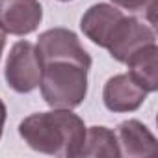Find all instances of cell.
<instances>
[{"mask_svg": "<svg viewBox=\"0 0 158 158\" xmlns=\"http://www.w3.org/2000/svg\"><path fill=\"white\" fill-rule=\"evenodd\" d=\"M24 143L43 154L76 158L86 138V125L69 108H54L24 117L19 125Z\"/></svg>", "mask_w": 158, "mask_h": 158, "instance_id": "obj_1", "label": "cell"}, {"mask_svg": "<svg viewBox=\"0 0 158 158\" xmlns=\"http://www.w3.org/2000/svg\"><path fill=\"white\" fill-rule=\"evenodd\" d=\"M91 58H52L41 61L39 89L50 108H76L88 95Z\"/></svg>", "mask_w": 158, "mask_h": 158, "instance_id": "obj_2", "label": "cell"}, {"mask_svg": "<svg viewBox=\"0 0 158 158\" xmlns=\"http://www.w3.org/2000/svg\"><path fill=\"white\" fill-rule=\"evenodd\" d=\"M6 82L17 93H30L39 88L41 82V61L35 45L30 41H17L6 61Z\"/></svg>", "mask_w": 158, "mask_h": 158, "instance_id": "obj_3", "label": "cell"}, {"mask_svg": "<svg viewBox=\"0 0 158 158\" xmlns=\"http://www.w3.org/2000/svg\"><path fill=\"white\" fill-rule=\"evenodd\" d=\"M154 43H156V34L149 23L134 15H123L108 39L106 50L115 61L127 63L128 58L134 56L138 50Z\"/></svg>", "mask_w": 158, "mask_h": 158, "instance_id": "obj_4", "label": "cell"}, {"mask_svg": "<svg viewBox=\"0 0 158 158\" xmlns=\"http://www.w3.org/2000/svg\"><path fill=\"white\" fill-rule=\"evenodd\" d=\"M43 21L39 0H0V26L11 35H28Z\"/></svg>", "mask_w": 158, "mask_h": 158, "instance_id": "obj_5", "label": "cell"}, {"mask_svg": "<svg viewBox=\"0 0 158 158\" xmlns=\"http://www.w3.org/2000/svg\"><path fill=\"white\" fill-rule=\"evenodd\" d=\"M147 91L134 80L128 73L115 74L104 84L102 101L104 106L114 114L136 112L147 99Z\"/></svg>", "mask_w": 158, "mask_h": 158, "instance_id": "obj_6", "label": "cell"}, {"mask_svg": "<svg viewBox=\"0 0 158 158\" xmlns=\"http://www.w3.org/2000/svg\"><path fill=\"white\" fill-rule=\"evenodd\" d=\"M39 61L52 58H91L80 45L78 35L69 28H50L43 32L35 43Z\"/></svg>", "mask_w": 158, "mask_h": 158, "instance_id": "obj_7", "label": "cell"}, {"mask_svg": "<svg viewBox=\"0 0 158 158\" xmlns=\"http://www.w3.org/2000/svg\"><path fill=\"white\" fill-rule=\"evenodd\" d=\"M123 15H125L123 10H119L117 6L106 4V2H99V4H93L82 15L80 28H82L84 35L91 43L106 48L108 39H110L114 28H115V24L119 23V19Z\"/></svg>", "mask_w": 158, "mask_h": 158, "instance_id": "obj_8", "label": "cell"}, {"mask_svg": "<svg viewBox=\"0 0 158 158\" xmlns=\"http://www.w3.org/2000/svg\"><path fill=\"white\" fill-rule=\"evenodd\" d=\"M115 136H117L121 156L143 158V156H151L156 152L154 134L138 119H128V121L119 123Z\"/></svg>", "mask_w": 158, "mask_h": 158, "instance_id": "obj_9", "label": "cell"}, {"mask_svg": "<svg viewBox=\"0 0 158 158\" xmlns=\"http://www.w3.org/2000/svg\"><path fill=\"white\" fill-rule=\"evenodd\" d=\"M128 74L147 91L154 93L158 89V47L147 45L128 58Z\"/></svg>", "mask_w": 158, "mask_h": 158, "instance_id": "obj_10", "label": "cell"}, {"mask_svg": "<svg viewBox=\"0 0 158 158\" xmlns=\"http://www.w3.org/2000/svg\"><path fill=\"white\" fill-rule=\"evenodd\" d=\"M78 156H108V158H117L121 156L117 136L114 130L108 127H89L86 128V138L84 145L80 149Z\"/></svg>", "mask_w": 158, "mask_h": 158, "instance_id": "obj_11", "label": "cell"}, {"mask_svg": "<svg viewBox=\"0 0 158 158\" xmlns=\"http://www.w3.org/2000/svg\"><path fill=\"white\" fill-rule=\"evenodd\" d=\"M114 6H117L119 10H127L130 13L136 15H143L149 24H154V13H156V4L158 0H110Z\"/></svg>", "mask_w": 158, "mask_h": 158, "instance_id": "obj_12", "label": "cell"}, {"mask_svg": "<svg viewBox=\"0 0 158 158\" xmlns=\"http://www.w3.org/2000/svg\"><path fill=\"white\" fill-rule=\"evenodd\" d=\"M6 115H8V110H6V104L4 101L0 99V138H2V130H4V123H6Z\"/></svg>", "mask_w": 158, "mask_h": 158, "instance_id": "obj_13", "label": "cell"}, {"mask_svg": "<svg viewBox=\"0 0 158 158\" xmlns=\"http://www.w3.org/2000/svg\"><path fill=\"white\" fill-rule=\"evenodd\" d=\"M4 47H6V32L2 30V26H0V58H2Z\"/></svg>", "mask_w": 158, "mask_h": 158, "instance_id": "obj_14", "label": "cell"}, {"mask_svg": "<svg viewBox=\"0 0 158 158\" xmlns=\"http://www.w3.org/2000/svg\"><path fill=\"white\" fill-rule=\"evenodd\" d=\"M60 2H69V0H60Z\"/></svg>", "mask_w": 158, "mask_h": 158, "instance_id": "obj_15", "label": "cell"}]
</instances>
